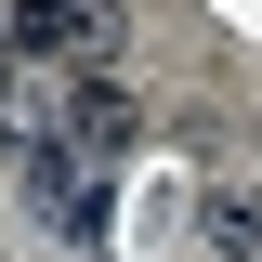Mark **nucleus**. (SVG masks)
<instances>
[{
  "label": "nucleus",
  "mask_w": 262,
  "mask_h": 262,
  "mask_svg": "<svg viewBox=\"0 0 262 262\" xmlns=\"http://www.w3.org/2000/svg\"><path fill=\"white\" fill-rule=\"evenodd\" d=\"M196 236H210V262H262V184L223 170V184L196 196Z\"/></svg>",
  "instance_id": "obj_3"
},
{
  "label": "nucleus",
  "mask_w": 262,
  "mask_h": 262,
  "mask_svg": "<svg viewBox=\"0 0 262 262\" xmlns=\"http://www.w3.org/2000/svg\"><path fill=\"white\" fill-rule=\"evenodd\" d=\"M131 131H144V105H131L118 79H79V105H66V144H79V158H118Z\"/></svg>",
  "instance_id": "obj_4"
},
{
  "label": "nucleus",
  "mask_w": 262,
  "mask_h": 262,
  "mask_svg": "<svg viewBox=\"0 0 262 262\" xmlns=\"http://www.w3.org/2000/svg\"><path fill=\"white\" fill-rule=\"evenodd\" d=\"M27 210L66 236H105V158H79L66 131H39V158H27Z\"/></svg>",
  "instance_id": "obj_2"
},
{
  "label": "nucleus",
  "mask_w": 262,
  "mask_h": 262,
  "mask_svg": "<svg viewBox=\"0 0 262 262\" xmlns=\"http://www.w3.org/2000/svg\"><path fill=\"white\" fill-rule=\"evenodd\" d=\"M0 118H13V27H0Z\"/></svg>",
  "instance_id": "obj_5"
},
{
  "label": "nucleus",
  "mask_w": 262,
  "mask_h": 262,
  "mask_svg": "<svg viewBox=\"0 0 262 262\" xmlns=\"http://www.w3.org/2000/svg\"><path fill=\"white\" fill-rule=\"evenodd\" d=\"M0 27H13V53H39V66H79V79H105V66L131 53L118 0H13Z\"/></svg>",
  "instance_id": "obj_1"
}]
</instances>
